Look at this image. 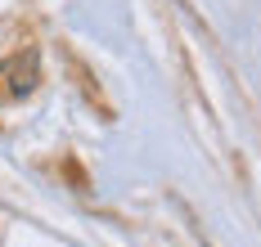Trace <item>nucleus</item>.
<instances>
[{"label":"nucleus","instance_id":"nucleus-1","mask_svg":"<svg viewBox=\"0 0 261 247\" xmlns=\"http://www.w3.org/2000/svg\"><path fill=\"white\" fill-rule=\"evenodd\" d=\"M32 90H36V54L14 63V81H9V95H32Z\"/></svg>","mask_w":261,"mask_h":247}]
</instances>
